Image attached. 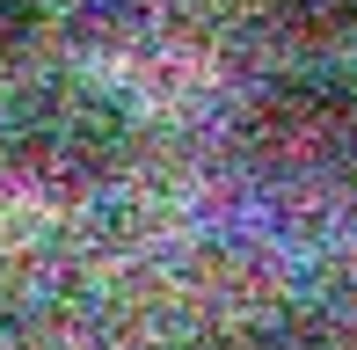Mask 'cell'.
Here are the masks:
<instances>
[{"label": "cell", "instance_id": "obj_1", "mask_svg": "<svg viewBox=\"0 0 357 350\" xmlns=\"http://www.w3.org/2000/svg\"><path fill=\"white\" fill-rule=\"evenodd\" d=\"M132 153V109L102 81H37L0 117V161L37 190H95Z\"/></svg>", "mask_w": 357, "mask_h": 350}, {"label": "cell", "instance_id": "obj_2", "mask_svg": "<svg viewBox=\"0 0 357 350\" xmlns=\"http://www.w3.org/2000/svg\"><path fill=\"white\" fill-rule=\"evenodd\" d=\"M248 132H255V153L278 161V168H291V175L343 168L357 153V73L350 66L284 73V81L255 102Z\"/></svg>", "mask_w": 357, "mask_h": 350}, {"label": "cell", "instance_id": "obj_3", "mask_svg": "<svg viewBox=\"0 0 357 350\" xmlns=\"http://www.w3.org/2000/svg\"><path fill=\"white\" fill-rule=\"evenodd\" d=\"M270 15H278V29L299 37V44H343V37H357V0H270Z\"/></svg>", "mask_w": 357, "mask_h": 350}, {"label": "cell", "instance_id": "obj_4", "mask_svg": "<svg viewBox=\"0 0 357 350\" xmlns=\"http://www.w3.org/2000/svg\"><path fill=\"white\" fill-rule=\"evenodd\" d=\"M29 29H37V0H0V52H15Z\"/></svg>", "mask_w": 357, "mask_h": 350}]
</instances>
